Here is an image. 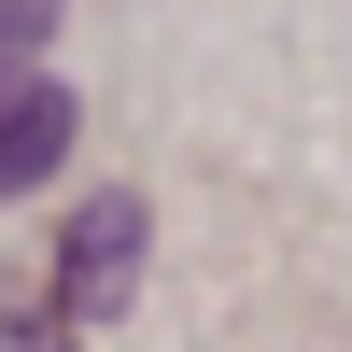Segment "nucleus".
Returning a JSON list of instances; mask_svg holds the SVG:
<instances>
[{
	"mask_svg": "<svg viewBox=\"0 0 352 352\" xmlns=\"http://www.w3.org/2000/svg\"><path fill=\"white\" fill-rule=\"evenodd\" d=\"M141 197H85L71 212V240H56V282H43V310L56 324H99V310H127V268H141Z\"/></svg>",
	"mask_w": 352,
	"mask_h": 352,
	"instance_id": "f257e3e1",
	"label": "nucleus"
},
{
	"mask_svg": "<svg viewBox=\"0 0 352 352\" xmlns=\"http://www.w3.org/2000/svg\"><path fill=\"white\" fill-rule=\"evenodd\" d=\"M71 85L56 71H28V56H0V197H28V184H56V155H71Z\"/></svg>",
	"mask_w": 352,
	"mask_h": 352,
	"instance_id": "f03ea898",
	"label": "nucleus"
},
{
	"mask_svg": "<svg viewBox=\"0 0 352 352\" xmlns=\"http://www.w3.org/2000/svg\"><path fill=\"white\" fill-rule=\"evenodd\" d=\"M56 43V0H0V56H43Z\"/></svg>",
	"mask_w": 352,
	"mask_h": 352,
	"instance_id": "7ed1b4c3",
	"label": "nucleus"
}]
</instances>
